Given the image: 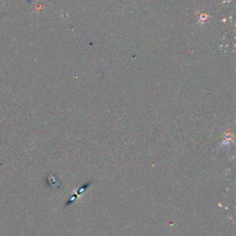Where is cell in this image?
I'll return each instance as SVG.
<instances>
[{
	"label": "cell",
	"instance_id": "cell-1",
	"mask_svg": "<svg viewBox=\"0 0 236 236\" xmlns=\"http://www.w3.org/2000/svg\"><path fill=\"white\" fill-rule=\"evenodd\" d=\"M48 179L50 180L49 184H50V185H51L52 187L57 188V187L60 186V180H59L58 177H56V176H55V175L52 174V175H50V177H48Z\"/></svg>",
	"mask_w": 236,
	"mask_h": 236
}]
</instances>
